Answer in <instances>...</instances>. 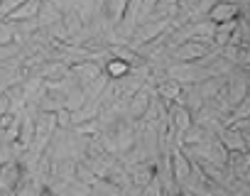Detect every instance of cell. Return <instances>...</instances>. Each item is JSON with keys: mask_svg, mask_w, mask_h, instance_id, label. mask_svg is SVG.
I'll return each instance as SVG.
<instances>
[{"mask_svg": "<svg viewBox=\"0 0 250 196\" xmlns=\"http://www.w3.org/2000/svg\"><path fill=\"white\" fill-rule=\"evenodd\" d=\"M40 8H42V0H25V3H22L18 10H13L5 20H8V22H27V20H35V18L40 15Z\"/></svg>", "mask_w": 250, "mask_h": 196, "instance_id": "8", "label": "cell"}, {"mask_svg": "<svg viewBox=\"0 0 250 196\" xmlns=\"http://www.w3.org/2000/svg\"><path fill=\"white\" fill-rule=\"evenodd\" d=\"M62 25L69 32V37H79L83 32V27H86V20H83V15L76 8H69L66 13H62Z\"/></svg>", "mask_w": 250, "mask_h": 196, "instance_id": "9", "label": "cell"}, {"mask_svg": "<svg viewBox=\"0 0 250 196\" xmlns=\"http://www.w3.org/2000/svg\"><path fill=\"white\" fill-rule=\"evenodd\" d=\"M152 96H155V91H152L150 86L140 88V91L130 98V101H128V106H125V116L138 123V120L147 113V108H150V103H152Z\"/></svg>", "mask_w": 250, "mask_h": 196, "instance_id": "4", "label": "cell"}, {"mask_svg": "<svg viewBox=\"0 0 250 196\" xmlns=\"http://www.w3.org/2000/svg\"><path fill=\"white\" fill-rule=\"evenodd\" d=\"M22 179V162L20 159H5L0 162V191L13 194Z\"/></svg>", "mask_w": 250, "mask_h": 196, "instance_id": "1", "label": "cell"}, {"mask_svg": "<svg viewBox=\"0 0 250 196\" xmlns=\"http://www.w3.org/2000/svg\"><path fill=\"white\" fill-rule=\"evenodd\" d=\"M20 44H0V64L3 61H10L15 57H20Z\"/></svg>", "mask_w": 250, "mask_h": 196, "instance_id": "11", "label": "cell"}, {"mask_svg": "<svg viewBox=\"0 0 250 196\" xmlns=\"http://www.w3.org/2000/svg\"><path fill=\"white\" fill-rule=\"evenodd\" d=\"M223 145H226L228 150H243V140H240V135L233 133V130L223 133Z\"/></svg>", "mask_w": 250, "mask_h": 196, "instance_id": "12", "label": "cell"}, {"mask_svg": "<svg viewBox=\"0 0 250 196\" xmlns=\"http://www.w3.org/2000/svg\"><path fill=\"white\" fill-rule=\"evenodd\" d=\"M206 18H208V22H213V25L233 22V20L238 18V5L230 3V0H218V3L206 13Z\"/></svg>", "mask_w": 250, "mask_h": 196, "instance_id": "6", "label": "cell"}, {"mask_svg": "<svg viewBox=\"0 0 250 196\" xmlns=\"http://www.w3.org/2000/svg\"><path fill=\"white\" fill-rule=\"evenodd\" d=\"M71 74H74V78H76L81 86H88V83H93L96 78H101L105 71H103V64H101V61L83 59V61H74V64H71Z\"/></svg>", "mask_w": 250, "mask_h": 196, "instance_id": "5", "label": "cell"}, {"mask_svg": "<svg viewBox=\"0 0 250 196\" xmlns=\"http://www.w3.org/2000/svg\"><path fill=\"white\" fill-rule=\"evenodd\" d=\"M169 159H172V174H174L177 184L184 186L187 179H189V174H191V159H189L187 150L182 145H174L169 150Z\"/></svg>", "mask_w": 250, "mask_h": 196, "instance_id": "3", "label": "cell"}, {"mask_svg": "<svg viewBox=\"0 0 250 196\" xmlns=\"http://www.w3.org/2000/svg\"><path fill=\"white\" fill-rule=\"evenodd\" d=\"M0 44H15V25L8 20L0 22Z\"/></svg>", "mask_w": 250, "mask_h": 196, "instance_id": "10", "label": "cell"}, {"mask_svg": "<svg viewBox=\"0 0 250 196\" xmlns=\"http://www.w3.org/2000/svg\"><path fill=\"white\" fill-rule=\"evenodd\" d=\"M172 57L174 61H201L208 57V44L199 39H187L172 49Z\"/></svg>", "mask_w": 250, "mask_h": 196, "instance_id": "2", "label": "cell"}, {"mask_svg": "<svg viewBox=\"0 0 250 196\" xmlns=\"http://www.w3.org/2000/svg\"><path fill=\"white\" fill-rule=\"evenodd\" d=\"M130 174V181L140 189H145L152 176H155V159H145V162H138V164H130V167H125Z\"/></svg>", "mask_w": 250, "mask_h": 196, "instance_id": "7", "label": "cell"}]
</instances>
